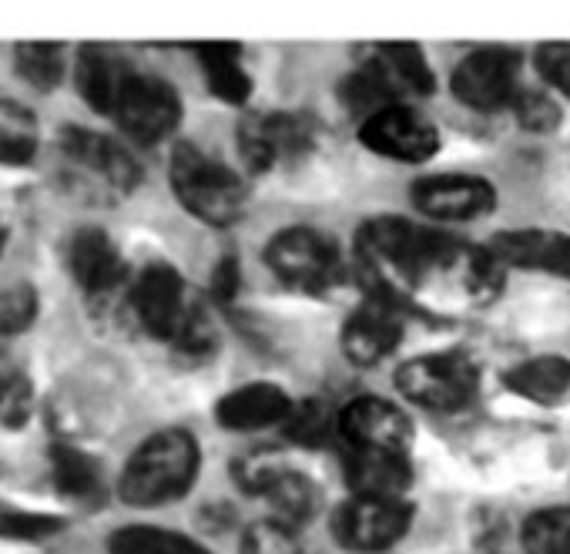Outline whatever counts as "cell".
Here are the masks:
<instances>
[{
    "instance_id": "6da1fadb",
    "label": "cell",
    "mask_w": 570,
    "mask_h": 554,
    "mask_svg": "<svg viewBox=\"0 0 570 554\" xmlns=\"http://www.w3.org/2000/svg\"><path fill=\"white\" fill-rule=\"evenodd\" d=\"M463 242L446 232L423 229L400 215H383L363 225L360 255L366 262L373 293L396 297L400 286H416L433 272H446Z\"/></svg>"
},
{
    "instance_id": "7a4b0ae2",
    "label": "cell",
    "mask_w": 570,
    "mask_h": 554,
    "mask_svg": "<svg viewBox=\"0 0 570 554\" xmlns=\"http://www.w3.org/2000/svg\"><path fill=\"white\" fill-rule=\"evenodd\" d=\"M55 148H58V175L65 188L91 205H115L128 198L141 182V168L135 155L101 132L61 128Z\"/></svg>"
},
{
    "instance_id": "3957f363",
    "label": "cell",
    "mask_w": 570,
    "mask_h": 554,
    "mask_svg": "<svg viewBox=\"0 0 570 554\" xmlns=\"http://www.w3.org/2000/svg\"><path fill=\"white\" fill-rule=\"evenodd\" d=\"M198 464V440L188 430H158L128 457L118 490L131 507H158L195 484Z\"/></svg>"
},
{
    "instance_id": "277c9868",
    "label": "cell",
    "mask_w": 570,
    "mask_h": 554,
    "mask_svg": "<svg viewBox=\"0 0 570 554\" xmlns=\"http://www.w3.org/2000/svg\"><path fill=\"white\" fill-rule=\"evenodd\" d=\"M168 175H171V192L195 218L208 225H232L235 218L245 215L242 178L222 162H215L212 155H205L202 148L178 145L171 152Z\"/></svg>"
},
{
    "instance_id": "5b68a950",
    "label": "cell",
    "mask_w": 570,
    "mask_h": 554,
    "mask_svg": "<svg viewBox=\"0 0 570 554\" xmlns=\"http://www.w3.org/2000/svg\"><path fill=\"white\" fill-rule=\"evenodd\" d=\"M128 310L148 337L171 347H178L191 333V327L205 317V310L188 293L178 269L168 262H151L141 269L128 293Z\"/></svg>"
},
{
    "instance_id": "8992f818",
    "label": "cell",
    "mask_w": 570,
    "mask_h": 554,
    "mask_svg": "<svg viewBox=\"0 0 570 554\" xmlns=\"http://www.w3.org/2000/svg\"><path fill=\"white\" fill-rule=\"evenodd\" d=\"M265 265L293 290H330L343 272L336 242L309 225L282 229L265 245Z\"/></svg>"
},
{
    "instance_id": "52a82bcc",
    "label": "cell",
    "mask_w": 570,
    "mask_h": 554,
    "mask_svg": "<svg viewBox=\"0 0 570 554\" xmlns=\"http://www.w3.org/2000/svg\"><path fill=\"white\" fill-rule=\"evenodd\" d=\"M476 363L466 353H426L400 367L396 387L426 410H463L476 397Z\"/></svg>"
},
{
    "instance_id": "ba28073f",
    "label": "cell",
    "mask_w": 570,
    "mask_h": 554,
    "mask_svg": "<svg viewBox=\"0 0 570 554\" xmlns=\"http://www.w3.org/2000/svg\"><path fill=\"white\" fill-rule=\"evenodd\" d=\"M111 118L118 122V128L131 142L155 145V142H165L178 128V122H181V98H178V91L168 81L135 71L131 81L125 85Z\"/></svg>"
},
{
    "instance_id": "9c48e42d",
    "label": "cell",
    "mask_w": 570,
    "mask_h": 554,
    "mask_svg": "<svg viewBox=\"0 0 570 554\" xmlns=\"http://www.w3.org/2000/svg\"><path fill=\"white\" fill-rule=\"evenodd\" d=\"M413 511L406 500H383V497H350L336 517L333 531L343 547L356 554H383L396 541L406 537Z\"/></svg>"
},
{
    "instance_id": "30bf717a",
    "label": "cell",
    "mask_w": 570,
    "mask_h": 554,
    "mask_svg": "<svg viewBox=\"0 0 570 554\" xmlns=\"http://www.w3.org/2000/svg\"><path fill=\"white\" fill-rule=\"evenodd\" d=\"M520 58L510 48H476L453 71V95L473 111L513 108Z\"/></svg>"
},
{
    "instance_id": "8fae6325",
    "label": "cell",
    "mask_w": 570,
    "mask_h": 554,
    "mask_svg": "<svg viewBox=\"0 0 570 554\" xmlns=\"http://www.w3.org/2000/svg\"><path fill=\"white\" fill-rule=\"evenodd\" d=\"M238 148L252 172L275 168L285 158H299L313 148V122L289 111L248 115L238 125Z\"/></svg>"
},
{
    "instance_id": "7c38bea8",
    "label": "cell",
    "mask_w": 570,
    "mask_h": 554,
    "mask_svg": "<svg viewBox=\"0 0 570 554\" xmlns=\"http://www.w3.org/2000/svg\"><path fill=\"white\" fill-rule=\"evenodd\" d=\"M360 138L370 152L396 162H426L440 148V132L410 105H393L363 122Z\"/></svg>"
},
{
    "instance_id": "4fadbf2b",
    "label": "cell",
    "mask_w": 570,
    "mask_h": 554,
    "mask_svg": "<svg viewBox=\"0 0 570 554\" xmlns=\"http://www.w3.org/2000/svg\"><path fill=\"white\" fill-rule=\"evenodd\" d=\"M340 437L346 440L350 450H396L406 454L413 440V424L410 417L380 397H360L346 404L336 417Z\"/></svg>"
},
{
    "instance_id": "5bb4252c",
    "label": "cell",
    "mask_w": 570,
    "mask_h": 554,
    "mask_svg": "<svg viewBox=\"0 0 570 554\" xmlns=\"http://www.w3.org/2000/svg\"><path fill=\"white\" fill-rule=\"evenodd\" d=\"M403 337V313L396 307V297L373 293L343 327V350L353 363L373 367L386 360Z\"/></svg>"
},
{
    "instance_id": "9a60e30c",
    "label": "cell",
    "mask_w": 570,
    "mask_h": 554,
    "mask_svg": "<svg viewBox=\"0 0 570 554\" xmlns=\"http://www.w3.org/2000/svg\"><path fill=\"white\" fill-rule=\"evenodd\" d=\"M68 269L85 297L108 300L125 283V259L105 229L85 225L68 242Z\"/></svg>"
},
{
    "instance_id": "2e32d148",
    "label": "cell",
    "mask_w": 570,
    "mask_h": 554,
    "mask_svg": "<svg viewBox=\"0 0 570 554\" xmlns=\"http://www.w3.org/2000/svg\"><path fill=\"white\" fill-rule=\"evenodd\" d=\"M420 212L440 222H470L493 208V188L473 175H430L413 185Z\"/></svg>"
},
{
    "instance_id": "e0dca14e",
    "label": "cell",
    "mask_w": 570,
    "mask_h": 554,
    "mask_svg": "<svg viewBox=\"0 0 570 554\" xmlns=\"http://www.w3.org/2000/svg\"><path fill=\"white\" fill-rule=\"evenodd\" d=\"M507 269H530V272H550L570 280V239L563 232L550 229H517L493 235L487 245Z\"/></svg>"
},
{
    "instance_id": "ac0fdd59",
    "label": "cell",
    "mask_w": 570,
    "mask_h": 554,
    "mask_svg": "<svg viewBox=\"0 0 570 554\" xmlns=\"http://www.w3.org/2000/svg\"><path fill=\"white\" fill-rule=\"evenodd\" d=\"M135 68L128 65V58L115 48L105 45H88L78 51V65H75V81L81 98L98 111V115H115L118 98L125 91V85L131 81Z\"/></svg>"
},
{
    "instance_id": "d6986e66",
    "label": "cell",
    "mask_w": 570,
    "mask_h": 554,
    "mask_svg": "<svg viewBox=\"0 0 570 554\" xmlns=\"http://www.w3.org/2000/svg\"><path fill=\"white\" fill-rule=\"evenodd\" d=\"M346 480L353 497L403 500L413 484L410 454L396 450H350L346 447Z\"/></svg>"
},
{
    "instance_id": "ffe728a7",
    "label": "cell",
    "mask_w": 570,
    "mask_h": 554,
    "mask_svg": "<svg viewBox=\"0 0 570 554\" xmlns=\"http://www.w3.org/2000/svg\"><path fill=\"white\" fill-rule=\"evenodd\" d=\"M296 404L275 383H245L225 393L215 407V417L228 430H265L272 424H289Z\"/></svg>"
},
{
    "instance_id": "44dd1931",
    "label": "cell",
    "mask_w": 570,
    "mask_h": 554,
    "mask_svg": "<svg viewBox=\"0 0 570 554\" xmlns=\"http://www.w3.org/2000/svg\"><path fill=\"white\" fill-rule=\"evenodd\" d=\"M51 480H55V490L75 504H95L105 494L101 464L75 444L51 447Z\"/></svg>"
},
{
    "instance_id": "7402d4cb",
    "label": "cell",
    "mask_w": 570,
    "mask_h": 554,
    "mask_svg": "<svg viewBox=\"0 0 570 554\" xmlns=\"http://www.w3.org/2000/svg\"><path fill=\"white\" fill-rule=\"evenodd\" d=\"M503 380L513 393H520L533 404H560L570 397V360H563V357L523 360Z\"/></svg>"
},
{
    "instance_id": "603a6c76",
    "label": "cell",
    "mask_w": 570,
    "mask_h": 554,
    "mask_svg": "<svg viewBox=\"0 0 570 554\" xmlns=\"http://www.w3.org/2000/svg\"><path fill=\"white\" fill-rule=\"evenodd\" d=\"M343 105L366 122V118H373V115H380V111H386L393 105H403V101H400V85L393 81V75L383 68L380 58H373V61L360 65L346 78V85H343Z\"/></svg>"
},
{
    "instance_id": "cb8c5ba5",
    "label": "cell",
    "mask_w": 570,
    "mask_h": 554,
    "mask_svg": "<svg viewBox=\"0 0 570 554\" xmlns=\"http://www.w3.org/2000/svg\"><path fill=\"white\" fill-rule=\"evenodd\" d=\"M198 61H202V71H205V81L212 88L215 98L228 101V105H245L248 91H252V81L242 68V48L238 45H198L195 48Z\"/></svg>"
},
{
    "instance_id": "d4e9b609",
    "label": "cell",
    "mask_w": 570,
    "mask_h": 554,
    "mask_svg": "<svg viewBox=\"0 0 570 554\" xmlns=\"http://www.w3.org/2000/svg\"><path fill=\"white\" fill-rule=\"evenodd\" d=\"M446 272L456 275L460 290H463L473 303H490V300L500 293V286H503V272H507V265H503L487 245H466V242H463L460 252L453 255V262H450Z\"/></svg>"
},
{
    "instance_id": "484cf974",
    "label": "cell",
    "mask_w": 570,
    "mask_h": 554,
    "mask_svg": "<svg viewBox=\"0 0 570 554\" xmlns=\"http://www.w3.org/2000/svg\"><path fill=\"white\" fill-rule=\"evenodd\" d=\"M262 497L272 504L275 521L285 524V527L306 524V521L316 514V507H320V490H316V484H313L306 474L293 470V467H285V470L272 480V487H268Z\"/></svg>"
},
{
    "instance_id": "4316f807",
    "label": "cell",
    "mask_w": 570,
    "mask_h": 554,
    "mask_svg": "<svg viewBox=\"0 0 570 554\" xmlns=\"http://www.w3.org/2000/svg\"><path fill=\"white\" fill-rule=\"evenodd\" d=\"M38 152V122L21 101L0 98V165H24Z\"/></svg>"
},
{
    "instance_id": "83f0119b",
    "label": "cell",
    "mask_w": 570,
    "mask_h": 554,
    "mask_svg": "<svg viewBox=\"0 0 570 554\" xmlns=\"http://www.w3.org/2000/svg\"><path fill=\"white\" fill-rule=\"evenodd\" d=\"M108 554H208L198 541L161 527H121L108 541Z\"/></svg>"
},
{
    "instance_id": "f1b7e54d",
    "label": "cell",
    "mask_w": 570,
    "mask_h": 554,
    "mask_svg": "<svg viewBox=\"0 0 570 554\" xmlns=\"http://www.w3.org/2000/svg\"><path fill=\"white\" fill-rule=\"evenodd\" d=\"M65 45H48V41H31L14 48V71L38 91H55L65 78Z\"/></svg>"
},
{
    "instance_id": "f546056e",
    "label": "cell",
    "mask_w": 570,
    "mask_h": 554,
    "mask_svg": "<svg viewBox=\"0 0 570 554\" xmlns=\"http://www.w3.org/2000/svg\"><path fill=\"white\" fill-rule=\"evenodd\" d=\"M527 554H570V507H547L523 524Z\"/></svg>"
},
{
    "instance_id": "4dcf8cb0",
    "label": "cell",
    "mask_w": 570,
    "mask_h": 554,
    "mask_svg": "<svg viewBox=\"0 0 570 554\" xmlns=\"http://www.w3.org/2000/svg\"><path fill=\"white\" fill-rule=\"evenodd\" d=\"M376 58L393 75L400 91H413V95L433 91V68L426 65V55L416 45H383Z\"/></svg>"
},
{
    "instance_id": "1f68e13d",
    "label": "cell",
    "mask_w": 570,
    "mask_h": 554,
    "mask_svg": "<svg viewBox=\"0 0 570 554\" xmlns=\"http://www.w3.org/2000/svg\"><path fill=\"white\" fill-rule=\"evenodd\" d=\"M35 410V387L18 370H0V427L18 430Z\"/></svg>"
},
{
    "instance_id": "d6a6232c",
    "label": "cell",
    "mask_w": 570,
    "mask_h": 554,
    "mask_svg": "<svg viewBox=\"0 0 570 554\" xmlns=\"http://www.w3.org/2000/svg\"><path fill=\"white\" fill-rule=\"evenodd\" d=\"M38 317V293L28 283L0 290V340L24 333Z\"/></svg>"
},
{
    "instance_id": "836d02e7",
    "label": "cell",
    "mask_w": 570,
    "mask_h": 554,
    "mask_svg": "<svg viewBox=\"0 0 570 554\" xmlns=\"http://www.w3.org/2000/svg\"><path fill=\"white\" fill-rule=\"evenodd\" d=\"M242 554H303V544L293 527L272 521H255L242 537Z\"/></svg>"
},
{
    "instance_id": "e575fe53",
    "label": "cell",
    "mask_w": 570,
    "mask_h": 554,
    "mask_svg": "<svg viewBox=\"0 0 570 554\" xmlns=\"http://www.w3.org/2000/svg\"><path fill=\"white\" fill-rule=\"evenodd\" d=\"M285 467H289V464H285L278 454H272V450H252V454H245V457L235 460V480H238V487L245 494H258L262 497Z\"/></svg>"
},
{
    "instance_id": "d590c367",
    "label": "cell",
    "mask_w": 570,
    "mask_h": 554,
    "mask_svg": "<svg viewBox=\"0 0 570 554\" xmlns=\"http://www.w3.org/2000/svg\"><path fill=\"white\" fill-rule=\"evenodd\" d=\"M61 527V517L51 514H35V511H18L0 504V537H14V541H38L48 537Z\"/></svg>"
},
{
    "instance_id": "8d00e7d4",
    "label": "cell",
    "mask_w": 570,
    "mask_h": 554,
    "mask_svg": "<svg viewBox=\"0 0 570 554\" xmlns=\"http://www.w3.org/2000/svg\"><path fill=\"white\" fill-rule=\"evenodd\" d=\"M513 111H517L520 125L530 128V132H547L560 118L557 105L547 95H540V91H520L517 101H513Z\"/></svg>"
},
{
    "instance_id": "74e56055",
    "label": "cell",
    "mask_w": 570,
    "mask_h": 554,
    "mask_svg": "<svg viewBox=\"0 0 570 554\" xmlns=\"http://www.w3.org/2000/svg\"><path fill=\"white\" fill-rule=\"evenodd\" d=\"M537 68L550 88L570 98V45H543L537 51Z\"/></svg>"
},
{
    "instance_id": "f35d334b",
    "label": "cell",
    "mask_w": 570,
    "mask_h": 554,
    "mask_svg": "<svg viewBox=\"0 0 570 554\" xmlns=\"http://www.w3.org/2000/svg\"><path fill=\"white\" fill-rule=\"evenodd\" d=\"M235 290H238V269L232 259H225L212 275V293H215V300H232Z\"/></svg>"
},
{
    "instance_id": "ab89813d",
    "label": "cell",
    "mask_w": 570,
    "mask_h": 554,
    "mask_svg": "<svg viewBox=\"0 0 570 554\" xmlns=\"http://www.w3.org/2000/svg\"><path fill=\"white\" fill-rule=\"evenodd\" d=\"M4 242H8V222L0 218V249H4Z\"/></svg>"
}]
</instances>
